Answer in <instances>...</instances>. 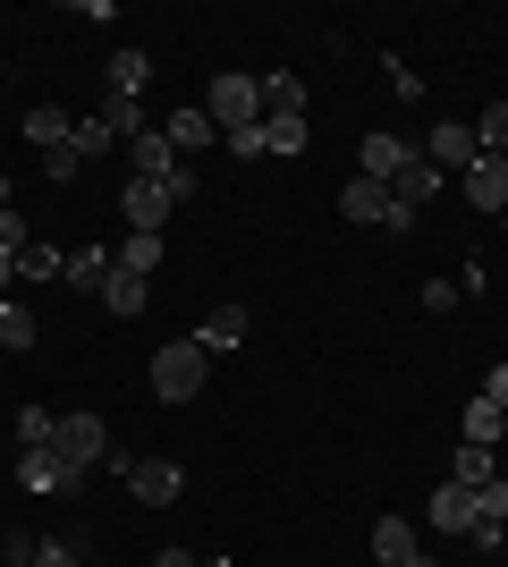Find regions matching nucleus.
I'll use <instances>...</instances> for the list:
<instances>
[{
    "mask_svg": "<svg viewBox=\"0 0 508 567\" xmlns=\"http://www.w3.org/2000/svg\"><path fill=\"white\" fill-rule=\"evenodd\" d=\"M204 111H212L220 136H238V127H263V85L246 69H220L212 85H204Z\"/></svg>",
    "mask_w": 508,
    "mask_h": 567,
    "instance_id": "1",
    "label": "nucleus"
},
{
    "mask_svg": "<svg viewBox=\"0 0 508 567\" xmlns=\"http://www.w3.org/2000/svg\"><path fill=\"white\" fill-rule=\"evenodd\" d=\"M204 381H212V355L195 348V331H187V339H169V348L153 355V399H169V406H187L195 390H204Z\"/></svg>",
    "mask_w": 508,
    "mask_h": 567,
    "instance_id": "2",
    "label": "nucleus"
},
{
    "mask_svg": "<svg viewBox=\"0 0 508 567\" xmlns=\"http://www.w3.org/2000/svg\"><path fill=\"white\" fill-rule=\"evenodd\" d=\"M51 450L69 457V466H102V457H111V424L76 406V415H60V432H51Z\"/></svg>",
    "mask_w": 508,
    "mask_h": 567,
    "instance_id": "3",
    "label": "nucleus"
},
{
    "mask_svg": "<svg viewBox=\"0 0 508 567\" xmlns=\"http://www.w3.org/2000/svg\"><path fill=\"white\" fill-rule=\"evenodd\" d=\"M407 162H424V144H407V136H390V127H373V136L356 144V178H373V187H390Z\"/></svg>",
    "mask_w": 508,
    "mask_h": 567,
    "instance_id": "4",
    "label": "nucleus"
},
{
    "mask_svg": "<svg viewBox=\"0 0 508 567\" xmlns=\"http://www.w3.org/2000/svg\"><path fill=\"white\" fill-rule=\"evenodd\" d=\"M424 162H433L440 178H449V169H458V178H466V169L484 162V144H475V127H466V118H440L433 136H424Z\"/></svg>",
    "mask_w": 508,
    "mask_h": 567,
    "instance_id": "5",
    "label": "nucleus"
},
{
    "mask_svg": "<svg viewBox=\"0 0 508 567\" xmlns=\"http://www.w3.org/2000/svg\"><path fill=\"white\" fill-rule=\"evenodd\" d=\"M178 492H187V466H169V457H136V466H127V499L178 508Z\"/></svg>",
    "mask_w": 508,
    "mask_h": 567,
    "instance_id": "6",
    "label": "nucleus"
},
{
    "mask_svg": "<svg viewBox=\"0 0 508 567\" xmlns=\"http://www.w3.org/2000/svg\"><path fill=\"white\" fill-rule=\"evenodd\" d=\"M18 483H25V492H76L85 466H69L60 450H18Z\"/></svg>",
    "mask_w": 508,
    "mask_h": 567,
    "instance_id": "7",
    "label": "nucleus"
},
{
    "mask_svg": "<svg viewBox=\"0 0 508 567\" xmlns=\"http://www.w3.org/2000/svg\"><path fill=\"white\" fill-rule=\"evenodd\" d=\"M458 187H466V204H475V213H491V220L508 213V162H500V153H484V162L466 169Z\"/></svg>",
    "mask_w": 508,
    "mask_h": 567,
    "instance_id": "8",
    "label": "nucleus"
},
{
    "mask_svg": "<svg viewBox=\"0 0 508 567\" xmlns=\"http://www.w3.org/2000/svg\"><path fill=\"white\" fill-rule=\"evenodd\" d=\"M162 136H169V153H204V144H220V127H212L204 102H178V111L162 118Z\"/></svg>",
    "mask_w": 508,
    "mask_h": 567,
    "instance_id": "9",
    "label": "nucleus"
},
{
    "mask_svg": "<svg viewBox=\"0 0 508 567\" xmlns=\"http://www.w3.org/2000/svg\"><path fill=\"white\" fill-rule=\"evenodd\" d=\"M424 525H433V534H475V492H466V483H440V492L424 499Z\"/></svg>",
    "mask_w": 508,
    "mask_h": 567,
    "instance_id": "10",
    "label": "nucleus"
},
{
    "mask_svg": "<svg viewBox=\"0 0 508 567\" xmlns=\"http://www.w3.org/2000/svg\"><path fill=\"white\" fill-rule=\"evenodd\" d=\"M169 213H178V204H169L162 187H145V178H127V187H120V220H127V229H153V237H162Z\"/></svg>",
    "mask_w": 508,
    "mask_h": 567,
    "instance_id": "11",
    "label": "nucleus"
},
{
    "mask_svg": "<svg viewBox=\"0 0 508 567\" xmlns=\"http://www.w3.org/2000/svg\"><path fill=\"white\" fill-rule=\"evenodd\" d=\"M195 348L204 355H229V348H246V306L229 297V306H212L204 322H195Z\"/></svg>",
    "mask_w": 508,
    "mask_h": 567,
    "instance_id": "12",
    "label": "nucleus"
},
{
    "mask_svg": "<svg viewBox=\"0 0 508 567\" xmlns=\"http://www.w3.org/2000/svg\"><path fill=\"white\" fill-rule=\"evenodd\" d=\"M169 169H178V153H169V136H162V127H145V136L127 144V178H145V187H162Z\"/></svg>",
    "mask_w": 508,
    "mask_h": 567,
    "instance_id": "13",
    "label": "nucleus"
},
{
    "mask_svg": "<svg viewBox=\"0 0 508 567\" xmlns=\"http://www.w3.org/2000/svg\"><path fill=\"white\" fill-rule=\"evenodd\" d=\"M339 213L356 220V229H382V220H390V187H373V178H348V187H339Z\"/></svg>",
    "mask_w": 508,
    "mask_h": 567,
    "instance_id": "14",
    "label": "nucleus"
},
{
    "mask_svg": "<svg viewBox=\"0 0 508 567\" xmlns=\"http://www.w3.org/2000/svg\"><path fill=\"white\" fill-rule=\"evenodd\" d=\"M458 432L475 441V450H500V441H508V406H491L484 390H475V399H466V415H458Z\"/></svg>",
    "mask_w": 508,
    "mask_h": 567,
    "instance_id": "15",
    "label": "nucleus"
},
{
    "mask_svg": "<svg viewBox=\"0 0 508 567\" xmlns=\"http://www.w3.org/2000/svg\"><path fill=\"white\" fill-rule=\"evenodd\" d=\"M373 559H382V567H415V559H424L415 525L407 517H382V525H373Z\"/></svg>",
    "mask_w": 508,
    "mask_h": 567,
    "instance_id": "16",
    "label": "nucleus"
},
{
    "mask_svg": "<svg viewBox=\"0 0 508 567\" xmlns=\"http://www.w3.org/2000/svg\"><path fill=\"white\" fill-rule=\"evenodd\" d=\"M102 306L120 313V322H136V313L153 306V280H136V271H120V262H111V280H102Z\"/></svg>",
    "mask_w": 508,
    "mask_h": 567,
    "instance_id": "17",
    "label": "nucleus"
},
{
    "mask_svg": "<svg viewBox=\"0 0 508 567\" xmlns=\"http://www.w3.org/2000/svg\"><path fill=\"white\" fill-rule=\"evenodd\" d=\"M263 118H305V76H297V69L263 76Z\"/></svg>",
    "mask_w": 508,
    "mask_h": 567,
    "instance_id": "18",
    "label": "nucleus"
},
{
    "mask_svg": "<svg viewBox=\"0 0 508 567\" xmlns=\"http://www.w3.org/2000/svg\"><path fill=\"white\" fill-rule=\"evenodd\" d=\"M145 85H153V51L120 43V51H111V94H127V102H136Z\"/></svg>",
    "mask_w": 508,
    "mask_h": 567,
    "instance_id": "19",
    "label": "nucleus"
},
{
    "mask_svg": "<svg viewBox=\"0 0 508 567\" xmlns=\"http://www.w3.org/2000/svg\"><path fill=\"white\" fill-rule=\"evenodd\" d=\"M440 187H449V178H440L433 162H407V169H398V178H390V195H398V204H407V213H424V204H433Z\"/></svg>",
    "mask_w": 508,
    "mask_h": 567,
    "instance_id": "20",
    "label": "nucleus"
},
{
    "mask_svg": "<svg viewBox=\"0 0 508 567\" xmlns=\"http://www.w3.org/2000/svg\"><path fill=\"white\" fill-rule=\"evenodd\" d=\"M69 127H76V118L60 111V102H34V111H25V144H43V153H60V144H69Z\"/></svg>",
    "mask_w": 508,
    "mask_h": 567,
    "instance_id": "21",
    "label": "nucleus"
},
{
    "mask_svg": "<svg viewBox=\"0 0 508 567\" xmlns=\"http://www.w3.org/2000/svg\"><path fill=\"white\" fill-rule=\"evenodd\" d=\"M34 331H43V322H34V306L0 297V348H9V355H25V348H34Z\"/></svg>",
    "mask_w": 508,
    "mask_h": 567,
    "instance_id": "22",
    "label": "nucleus"
},
{
    "mask_svg": "<svg viewBox=\"0 0 508 567\" xmlns=\"http://www.w3.org/2000/svg\"><path fill=\"white\" fill-rule=\"evenodd\" d=\"M120 271L153 280V271H162V237H153V229H127V237H120Z\"/></svg>",
    "mask_w": 508,
    "mask_h": 567,
    "instance_id": "23",
    "label": "nucleus"
},
{
    "mask_svg": "<svg viewBox=\"0 0 508 567\" xmlns=\"http://www.w3.org/2000/svg\"><path fill=\"white\" fill-rule=\"evenodd\" d=\"M102 127H111L120 144H136V136H145V102H127V94H102Z\"/></svg>",
    "mask_w": 508,
    "mask_h": 567,
    "instance_id": "24",
    "label": "nucleus"
},
{
    "mask_svg": "<svg viewBox=\"0 0 508 567\" xmlns=\"http://www.w3.org/2000/svg\"><path fill=\"white\" fill-rule=\"evenodd\" d=\"M491 474H500V466H491V450H475V441H458V457H449V483H466V492H484Z\"/></svg>",
    "mask_w": 508,
    "mask_h": 567,
    "instance_id": "25",
    "label": "nucleus"
},
{
    "mask_svg": "<svg viewBox=\"0 0 508 567\" xmlns=\"http://www.w3.org/2000/svg\"><path fill=\"white\" fill-rule=\"evenodd\" d=\"M305 153V118H263V162H289Z\"/></svg>",
    "mask_w": 508,
    "mask_h": 567,
    "instance_id": "26",
    "label": "nucleus"
},
{
    "mask_svg": "<svg viewBox=\"0 0 508 567\" xmlns=\"http://www.w3.org/2000/svg\"><path fill=\"white\" fill-rule=\"evenodd\" d=\"M60 280H69V288H102V280H111V255H102V246H76Z\"/></svg>",
    "mask_w": 508,
    "mask_h": 567,
    "instance_id": "27",
    "label": "nucleus"
},
{
    "mask_svg": "<svg viewBox=\"0 0 508 567\" xmlns=\"http://www.w3.org/2000/svg\"><path fill=\"white\" fill-rule=\"evenodd\" d=\"M60 271H69V255H60V246H43V237L18 255V280H60Z\"/></svg>",
    "mask_w": 508,
    "mask_h": 567,
    "instance_id": "28",
    "label": "nucleus"
},
{
    "mask_svg": "<svg viewBox=\"0 0 508 567\" xmlns=\"http://www.w3.org/2000/svg\"><path fill=\"white\" fill-rule=\"evenodd\" d=\"M51 432H60V415H43V406H18V450H51Z\"/></svg>",
    "mask_w": 508,
    "mask_h": 567,
    "instance_id": "29",
    "label": "nucleus"
},
{
    "mask_svg": "<svg viewBox=\"0 0 508 567\" xmlns=\"http://www.w3.org/2000/svg\"><path fill=\"white\" fill-rule=\"evenodd\" d=\"M475 525H508V474H491L484 492H475Z\"/></svg>",
    "mask_w": 508,
    "mask_h": 567,
    "instance_id": "30",
    "label": "nucleus"
},
{
    "mask_svg": "<svg viewBox=\"0 0 508 567\" xmlns=\"http://www.w3.org/2000/svg\"><path fill=\"white\" fill-rule=\"evenodd\" d=\"M475 144H484V153H500V162H508V102H491V111L475 118Z\"/></svg>",
    "mask_w": 508,
    "mask_h": 567,
    "instance_id": "31",
    "label": "nucleus"
},
{
    "mask_svg": "<svg viewBox=\"0 0 508 567\" xmlns=\"http://www.w3.org/2000/svg\"><path fill=\"white\" fill-rule=\"evenodd\" d=\"M382 76H390V94H398V102H424V76H415L398 51H382Z\"/></svg>",
    "mask_w": 508,
    "mask_h": 567,
    "instance_id": "32",
    "label": "nucleus"
},
{
    "mask_svg": "<svg viewBox=\"0 0 508 567\" xmlns=\"http://www.w3.org/2000/svg\"><path fill=\"white\" fill-rule=\"evenodd\" d=\"M69 144L85 153V162H94V153H111L120 136H111V127H102V111H94V118H76V127H69Z\"/></svg>",
    "mask_w": 508,
    "mask_h": 567,
    "instance_id": "33",
    "label": "nucleus"
},
{
    "mask_svg": "<svg viewBox=\"0 0 508 567\" xmlns=\"http://www.w3.org/2000/svg\"><path fill=\"white\" fill-rule=\"evenodd\" d=\"M34 246V229H25V213L18 204H0V255H25Z\"/></svg>",
    "mask_w": 508,
    "mask_h": 567,
    "instance_id": "34",
    "label": "nucleus"
},
{
    "mask_svg": "<svg viewBox=\"0 0 508 567\" xmlns=\"http://www.w3.org/2000/svg\"><path fill=\"white\" fill-rule=\"evenodd\" d=\"M76 169H85V153H76V144H60V153H51V162H43V178H51V187H69Z\"/></svg>",
    "mask_w": 508,
    "mask_h": 567,
    "instance_id": "35",
    "label": "nucleus"
},
{
    "mask_svg": "<svg viewBox=\"0 0 508 567\" xmlns=\"http://www.w3.org/2000/svg\"><path fill=\"white\" fill-rule=\"evenodd\" d=\"M25 567H85V559H76V543H34V559H25Z\"/></svg>",
    "mask_w": 508,
    "mask_h": 567,
    "instance_id": "36",
    "label": "nucleus"
},
{
    "mask_svg": "<svg viewBox=\"0 0 508 567\" xmlns=\"http://www.w3.org/2000/svg\"><path fill=\"white\" fill-rule=\"evenodd\" d=\"M415 297H424V313H449V306H458V280H424Z\"/></svg>",
    "mask_w": 508,
    "mask_h": 567,
    "instance_id": "37",
    "label": "nucleus"
},
{
    "mask_svg": "<svg viewBox=\"0 0 508 567\" xmlns=\"http://www.w3.org/2000/svg\"><path fill=\"white\" fill-rule=\"evenodd\" d=\"M220 144H229L238 162H263V127H238V136H220Z\"/></svg>",
    "mask_w": 508,
    "mask_h": 567,
    "instance_id": "38",
    "label": "nucleus"
},
{
    "mask_svg": "<svg viewBox=\"0 0 508 567\" xmlns=\"http://www.w3.org/2000/svg\"><path fill=\"white\" fill-rule=\"evenodd\" d=\"M415 220H424V213H407V204L390 195V220H382V229H390V246H398V237H415Z\"/></svg>",
    "mask_w": 508,
    "mask_h": 567,
    "instance_id": "39",
    "label": "nucleus"
},
{
    "mask_svg": "<svg viewBox=\"0 0 508 567\" xmlns=\"http://www.w3.org/2000/svg\"><path fill=\"white\" fill-rule=\"evenodd\" d=\"M484 399H491V406H508V364H491V373H484Z\"/></svg>",
    "mask_w": 508,
    "mask_h": 567,
    "instance_id": "40",
    "label": "nucleus"
},
{
    "mask_svg": "<svg viewBox=\"0 0 508 567\" xmlns=\"http://www.w3.org/2000/svg\"><path fill=\"white\" fill-rule=\"evenodd\" d=\"M153 567H195V559H187V550H162V559H153Z\"/></svg>",
    "mask_w": 508,
    "mask_h": 567,
    "instance_id": "41",
    "label": "nucleus"
},
{
    "mask_svg": "<svg viewBox=\"0 0 508 567\" xmlns=\"http://www.w3.org/2000/svg\"><path fill=\"white\" fill-rule=\"evenodd\" d=\"M195 567H229V559H195Z\"/></svg>",
    "mask_w": 508,
    "mask_h": 567,
    "instance_id": "42",
    "label": "nucleus"
},
{
    "mask_svg": "<svg viewBox=\"0 0 508 567\" xmlns=\"http://www.w3.org/2000/svg\"><path fill=\"white\" fill-rule=\"evenodd\" d=\"M0 204H9V178H0Z\"/></svg>",
    "mask_w": 508,
    "mask_h": 567,
    "instance_id": "43",
    "label": "nucleus"
},
{
    "mask_svg": "<svg viewBox=\"0 0 508 567\" xmlns=\"http://www.w3.org/2000/svg\"><path fill=\"white\" fill-rule=\"evenodd\" d=\"M500 229H508V213H500Z\"/></svg>",
    "mask_w": 508,
    "mask_h": 567,
    "instance_id": "44",
    "label": "nucleus"
}]
</instances>
